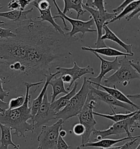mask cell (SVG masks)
<instances>
[{
    "label": "cell",
    "instance_id": "obj_14",
    "mask_svg": "<svg viewBox=\"0 0 140 149\" xmlns=\"http://www.w3.org/2000/svg\"><path fill=\"white\" fill-rule=\"evenodd\" d=\"M88 80L89 82V83L91 84L92 85L94 84L95 86H97V88L100 87V88H103L104 90H105V91L108 92L109 95H111L115 99H116L117 100L131 105V106L134 107V108H135L137 110L140 109V105L136 104L134 102H132L131 100H130L129 99V98L127 96H125L124 93H123L122 92H121L120 90H119L118 88H116V86H114L113 87H112V88H109V87L105 86V85H103L102 84H97L94 83L93 82L89 81L88 79Z\"/></svg>",
    "mask_w": 140,
    "mask_h": 149
},
{
    "label": "cell",
    "instance_id": "obj_9",
    "mask_svg": "<svg viewBox=\"0 0 140 149\" xmlns=\"http://www.w3.org/2000/svg\"><path fill=\"white\" fill-rule=\"evenodd\" d=\"M83 7L85 10L90 14V17H92L96 26V30L97 33V38L96 40V43L95 45L96 46V48H106L108 47L104 41L101 40L102 37V30L103 27L105 25V23L107 22V20H111L115 18L117 15L113 13L109 16H104L99 12L97 9L93 8L92 7H90L85 5L83 3Z\"/></svg>",
    "mask_w": 140,
    "mask_h": 149
},
{
    "label": "cell",
    "instance_id": "obj_2",
    "mask_svg": "<svg viewBox=\"0 0 140 149\" xmlns=\"http://www.w3.org/2000/svg\"><path fill=\"white\" fill-rule=\"evenodd\" d=\"M43 81L35 83H25V100L24 104L17 109L7 110L4 114L0 116V123L9 127L12 130H14L13 134L18 137H25L28 132H34L35 128L32 123L27 121L32 118L31 114V107H29L31 96L30 95L31 88L39 86L43 84Z\"/></svg>",
    "mask_w": 140,
    "mask_h": 149
},
{
    "label": "cell",
    "instance_id": "obj_12",
    "mask_svg": "<svg viewBox=\"0 0 140 149\" xmlns=\"http://www.w3.org/2000/svg\"><path fill=\"white\" fill-rule=\"evenodd\" d=\"M96 56L101 62L100 73L96 77H89L88 79L97 84H101L102 79L105 77V75L107 74L108 72L114 70V72L117 71L120 67V64L119 61H118V57L115 58L113 61H108L105 60L102 57L96 53H92Z\"/></svg>",
    "mask_w": 140,
    "mask_h": 149
},
{
    "label": "cell",
    "instance_id": "obj_47",
    "mask_svg": "<svg viewBox=\"0 0 140 149\" xmlns=\"http://www.w3.org/2000/svg\"><path fill=\"white\" fill-rule=\"evenodd\" d=\"M4 6H2V7H0V10H1V9H2V8H4Z\"/></svg>",
    "mask_w": 140,
    "mask_h": 149
},
{
    "label": "cell",
    "instance_id": "obj_25",
    "mask_svg": "<svg viewBox=\"0 0 140 149\" xmlns=\"http://www.w3.org/2000/svg\"><path fill=\"white\" fill-rule=\"evenodd\" d=\"M138 111H139V110H136L134 112L126 113V114L114 113L113 114H101V113H97L96 111H94V115H96V116H100L102 118H104L108 119V120H110L113 121L114 123H117L120 122V121H122L124 120H125L128 119V118H130L132 116L135 115L136 114H137Z\"/></svg>",
    "mask_w": 140,
    "mask_h": 149
},
{
    "label": "cell",
    "instance_id": "obj_22",
    "mask_svg": "<svg viewBox=\"0 0 140 149\" xmlns=\"http://www.w3.org/2000/svg\"><path fill=\"white\" fill-rule=\"evenodd\" d=\"M83 0H64V8L62 13L66 15L70 10H74L77 13V19L86 13L83 7Z\"/></svg>",
    "mask_w": 140,
    "mask_h": 149
},
{
    "label": "cell",
    "instance_id": "obj_15",
    "mask_svg": "<svg viewBox=\"0 0 140 149\" xmlns=\"http://www.w3.org/2000/svg\"><path fill=\"white\" fill-rule=\"evenodd\" d=\"M136 138H140V136H133L132 137H124L118 139H103L102 140L97 141L95 142H89L87 144L81 145L80 148H87V147H95L99 148L101 149H108L111 148L114 145L116 144L122 142L125 140L131 139L133 140Z\"/></svg>",
    "mask_w": 140,
    "mask_h": 149
},
{
    "label": "cell",
    "instance_id": "obj_13",
    "mask_svg": "<svg viewBox=\"0 0 140 149\" xmlns=\"http://www.w3.org/2000/svg\"><path fill=\"white\" fill-rule=\"evenodd\" d=\"M55 70L59 72L61 75L68 74L70 75L72 79V85L77 80L80 79V78L84 75L87 74H95L94 69L90 65H88L85 67H80L76 61L74 62V66L71 68L57 67Z\"/></svg>",
    "mask_w": 140,
    "mask_h": 149
},
{
    "label": "cell",
    "instance_id": "obj_41",
    "mask_svg": "<svg viewBox=\"0 0 140 149\" xmlns=\"http://www.w3.org/2000/svg\"><path fill=\"white\" fill-rule=\"evenodd\" d=\"M127 97L132 98L139 99V98H140V93H137V94H135V95H127Z\"/></svg>",
    "mask_w": 140,
    "mask_h": 149
},
{
    "label": "cell",
    "instance_id": "obj_26",
    "mask_svg": "<svg viewBox=\"0 0 140 149\" xmlns=\"http://www.w3.org/2000/svg\"><path fill=\"white\" fill-rule=\"evenodd\" d=\"M140 4V0H134L131 3H130L129 5L127 6V7L120 13L118 14V15H117L112 20L106 22L105 24V25H108L109 24L113 23V22H115L117 20H121L124 17L125 18V17H127V15L130 14V13H131Z\"/></svg>",
    "mask_w": 140,
    "mask_h": 149
},
{
    "label": "cell",
    "instance_id": "obj_33",
    "mask_svg": "<svg viewBox=\"0 0 140 149\" xmlns=\"http://www.w3.org/2000/svg\"><path fill=\"white\" fill-rule=\"evenodd\" d=\"M9 93L10 92L4 90L2 80L0 78V99L2 101H4L6 97L9 96Z\"/></svg>",
    "mask_w": 140,
    "mask_h": 149
},
{
    "label": "cell",
    "instance_id": "obj_43",
    "mask_svg": "<svg viewBox=\"0 0 140 149\" xmlns=\"http://www.w3.org/2000/svg\"><path fill=\"white\" fill-rule=\"evenodd\" d=\"M136 149H140V144H139V145L137 146V147L136 148Z\"/></svg>",
    "mask_w": 140,
    "mask_h": 149
},
{
    "label": "cell",
    "instance_id": "obj_3",
    "mask_svg": "<svg viewBox=\"0 0 140 149\" xmlns=\"http://www.w3.org/2000/svg\"><path fill=\"white\" fill-rule=\"evenodd\" d=\"M89 85L90 83L87 78L85 77L80 90L70 100L67 105L57 113V119H62L65 122L69 118L78 115L87 100L88 95L90 91Z\"/></svg>",
    "mask_w": 140,
    "mask_h": 149
},
{
    "label": "cell",
    "instance_id": "obj_40",
    "mask_svg": "<svg viewBox=\"0 0 140 149\" xmlns=\"http://www.w3.org/2000/svg\"><path fill=\"white\" fill-rule=\"evenodd\" d=\"M136 124L135 128L136 126V125H140V109L139 110L138 113L136 114Z\"/></svg>",
    "mask_w": 140,
    "mask_h": 149
},
{
    "label": "cell",
    "instance_id": "obj_36",
    "mask_svg": "<svg viewBox=\"0 0 140 149\" xmlns=\"http://www.w3.org/2000/svg\"><path fill=\"white\" fill-rule=\"evenodd\" d=\"M140 12V4L138 6V7L136 8L131 13L129 14L128 15H127V17H125V20L127 22H129L130 20H131L132 18H134L136 15L137 13H139Z\"/></svg>",
    "mask_w": 140,
    "mask_h": 149
},
{
    "label": "cell",
    "instance_id": "obj_23",
    "mask_svg": "<svg viewBox=\"0 0 140 149\" xmlns=\"http://www.w3.org/2000/svg\"><path fill=\"white\" fill-rule=\"evenodd\" d=\"M49 85L52 86V93L51 95V102L50 103H53L55 101L57 97L60 94H68L69 91H68L64 86V83L62 79L61 76L57 78L55 77L52 78L49 83Z\"/></svg>",
    "mask_w": 140,
    "mask_h": 149
},
{
    "label": "cell",
    "instance_id": "obj_11",
    "mask_svg": "<svg viewBox=\"0 0 140 149\" xmlns=\"http://www.w3.org/2000/svg\"><path fill=\"white\" fill-rule=\"evenodd\" d=\"M89 88L90 91L94 94L97 101H102L103 102L109 105L113 114L116 113L114 109H115L117 107H120L127 110L129 113L134 112L135 111V109L137 110L135 108L131 105L117 100L113 97L109 95L108 92L100 90L98 88L93 87L90 83L89 85Z\"/></svg>",
    "mask_w": 140,
    "mask_h": 149
},
{
    "label": "cell",
    "instance_id": "obj_44",
    "mask_svg": "<svg viewBox=\"0 0 140 149\" xmlns=\"http://www.w3.org/2000/svg\"><path fill=\"white\" fill-rule=\"evenodd\" d=\"M136 127H137V128H139V129L140 130V125H136Z\"/></svg>",
    "mask_w": 140,
    "mask_h": 149
},
{
    "label": "cell",
    "instance_id": "obj_10",
    "mask_svg": "<svg viewBox=\"0 0 140 149\" xmlns=\"http://www.w3.org/2000/svg\"><path fill=\"white\" fill-rule=\"evenodd\" d=\"M57 113L52 110L51 103L48 100V92L44 97L43 102L35 116L31 119L35 129L38 128L50 121L57 119Z\"/></svg>",
    "mask_w": 140,
    "mask_h": 149
},
{
    "label": "cell",
    "instance_id": "obj_42",
    "mask_svg": "<svg viewBox=\"0 0 140 149\" xmlns=\"http://www.w3.org/2000/svg\"><path fill=\"white\" fill-rule=\"evenodd\" d=\"M6 22H3V21H1L0 20V26H2V25H6Z\"/></svg>",
    "mask_w": 140,
    "mask_h": 149
},
{
    "label": "cell",
    "instance_id": "obj_7",
    "mask_svg": "<svg viewBox=\"0 0 140 149\" xmlns=\"http://www.w3.org/2000/svg\"><path fill=\"white\" fill-rule=\"evenodd\" d=\"M138 113V112H137ZM136 114L130 118L122 121L114 123L112 126L106 130H95L92 134L96 136L95 141H99L108 136L116 135L120 136L123 134H127L129 137H132V133L135 131Z\"/></svg>",
    "mask_w": 140,
    "mask_h": 149
},
{
    "label": "cell",
    "instance_id": "obj_45",
    "mask_svg": "<svg viewBox=\"0 0 140 149\" xmlns=\"http://www.w3.org/2000/svg\"><path fill=\"white\" fill-rule=\"evenodd\" d=\"M4 115V114H2L1 111H0V116H2Z\"/></svg>",
    "mask_w": 140,
    "mask_h": 149
},
{
    "label": "cell",
    "instance_id": "obj_20",
    "mask_svg": "<svg viewBox=\"0 0 140 149\" xmlns=\"http://www.w3.org/2000/svg\"><path fill=\"white\" fill-rule=\"evenodd\" d=\"M78 82H75L73 88L68 94H66L64 96L60 97L59 99L55 100L53 103H51L52 110L57 114L67 105L70 100L76 94V90L78 88Z\"/></svg>",
    "mask_w": 140,
    "mask_h": 149
},
{
    "label": "cell",
    "instance_id": "obj_46",
    "mask_svg": "<svg viewBox=\"0 0 140 149\" xmlns=\"http://www.w3.org/2000/svg\"><path fill=\"white\" fill-rule=\"evenodd\" d=\"M77 149H82V148H81L80 146H78V147L77 148Z\"/></svg>",
    "mask_w": 140,
    "mask_h": 149
},
{
    "label": "cell",
    "instance_id": "obj_32",
    "mask_svg": "<svg viewBox=\"0 0 140 149\" xmlns=\"http://www.w3.org/2000/svg\"><path fill=\"white\" fill-rule=\"evenodd\" d=\"M71 148V146L66 143L65 141L60 136H59L57 149H69Z\"/></svg>",
    "mask_w": 140,
    "mask_h": 149
},
{
    "label": "cell",
    "instance_id": "obj_5",
    "mask_svg": "<svg viewBox=\"0 0 140 149\" xmlns=\"http://www.w3.org/2000/svg\"><path fill=\"white\" fill-rule=\"evenodd\" d=\"M120 66L118 70L113 74L106 78L104 80L105 86L112 88L116 84L122 83L124 86H127L135 79H140L137 72L133 68L130 60L125 56L119 61Z\"/></svg>",
    "mask_w": 140,
    "mask_h": 149
},
{
    "label": "cell",
    "instance_id": "obj_4",
    "mask_svg": "<svg viewBox=\"0 0 140 149\" xmlns=\"http://www.w3.org/2000/svg\"><path fill=\"white\" fill-rule=\"evenodd\" d=\"M97 100L90 91L88 95L87 100L81 112L77 116L79 123L85 128V132L82 136V144L84 145L90 142V136L96 130L95 126L97 122L94 116V109L96 108Z\"/></svg>",
    "mask_w": 140,
    "mask_h": 149
},
{
    "label": "cell",
    "instance_id": "obj_27",
    "mask_svg": "<svg viewBox=\"0 0 140 149\" xmlns=\"http://www.w3.org/2000/svg\"><path fill=\"white\" fill-rule=\"evenodd\" d=\"M25 97L23 95L12 98L9 102V110L14 109L20 108L24 104Z\"/></svg>",
    "mask_w": 140,
    "mask_h": 149
},
{
    "label": "cell",
    "instance_id": "obj_38",
    "mask_svg": "<svg viewBox=\"0 0 140 149\" xmlns=\"http://www.w3.org/2000/svg\"><path fill=\"white\" fill-rule=\"evenodd\" d=\"M130 63L131 66L135 69L140 77V62H137L136 63L134 62V60H130Z\"/></svg>",
    "mask_w": 140,
    "mask_h": 149
},
{
    "label": "cell",
    "instance_id": "obj_48",
    "mask_svg": "<svg viewBox=\"0 0 140 149\" xmlns=\"http://www.w3.org/2000/svg\"><path fill=\"white\" fill-rule=\"evenodd\" d=\"M139 19H140V15H139Z\"/></svg>",
    "mask_w": 140,
    "mask_h": 149
},
{
    "label": "cell",
    "instance_id": "obj_6",
    "mask_svg": "<svg viewBox=\"0 0 140 149\" xmlns=\"http://www.w3.org/2000/svg\"><path fill=\"white\" fill-rule=\"evenodd\" d=\"M52 1L57 11V15L54 16V19L60 18L64 23V29L67 31L69 30V27L67 26L66 21L69 22H70V24L72 25L71 31L67 32V34L70 36V37H73L75 35L78 33H82L81 40H82L85 33H89V32L92 33V32H97L96 30L93 29L92 28V27L95 25L94 21L92 17H90V19L87 22H84L79 19H75L70 18L62 13V11L60 9L59 6L57 3V1L52 0Z\"/></svg>",
    "mask_w": 140,
    "mask_h": 149
},
{
    "label": "cell",
    "instance_id": "obj_18",
    "mask_svg": "<svg viewBox=\"0 0 140 149\" xmlns=\"http://www.w3.org/2000/svg\"><path fill=\"white\" fill-rule=\"evenodd\" d=\"M81 49L87 52H90L92 53H96L100 55H104L107 57H119V56H133L132 55L127 54V53H123L119 50H118L116 49L112 48L109 47L106 48H92L90 47H82Z\"/></svg>",
    "mask_w": 140,
    "mask_h": 149
},
{
    "label": "cell",
    "instance_id": "obj_35",
    "mask_svg": "<svg viewBox=\"0 0 140 149\" xmlns=\"http://www.w3.org/2000/svg\"><path fill=\"white\" fill-rule=\"evenodd\" d=\"M33 1H34L32 0H18V2L20 5V10L24 11L26 7Z\"/></svg>",
    "mask_w": 140,
    "mask_h": 149
},
{
    "label": "cell",
    "instance_id": "obj_1",
    "mask_svg": "<svg viewBox=\"0 0 140 149\" xmlns=\"http://www.w3.org/2000/svg\"><path fill=\"white\" fill-rule=\"evenodd\" d=\"M16 37L0 38V78L6 91L43 81L57 67L70 65L78 38L60 33L47 22L31 18L12 22Z\"/></svg>",
    "mask_w": 140,
    "mask_h": 149
},
{
    "label": "cell",
    "instance_id": "obj_34",
    "mask_svg": "<svg viewBox=\"0 0 140 149\" xmlns=\"http://www.w3.org/2000/svg\"><path fill=\"white\" fill-rule=\"evenodd\" d=\"M7 6L9 9H11V10H20V5L18 2V0L10 1Z\"/></svg>",
    "mask_w": 140,
    "mask_h": 149
},
{
    "label": "cell",
    "instance_id": "obj_17",
    "mask_svg": "<svg viewBox=\"0 0 140 149\" xmlns=\"http://www.w3.org/2000/svg\"><path fill=\"white\" fill-rule=\"evenodd\" d=\"M103 29L105 30V35L102 36L101 40L103 41H104L105 40H109L111 41L114 42L124 49L127 54L132 55L133 56L134 55V53L132 51V47L133 46L132 44H127L124 43L109 29L107 25L105 24Z\"/></svg>",
    "mask_w": 140,
    "mask_h": 149
},
{
    "label": "cell",
    "instance_id": "obj_30",
    "mask_svg": "<svg viewBox=\"0 0 140 149\" xmlns=\"http://www.w3.org/2000/svg\"><path fill=\"white\" fill-rule=\"evenodd\" d=\"M73 132L75 135L82 136L85 132V128L80 123H77L73 127Z\"/></svg>",
    "mask_w": 140,
    "mask_h": 149
},
{
    "label": "cell",
    "instance_id": "obj_29",
    "mask_svg": "<svg viewBox=\"0 0 140 149\" xmlns=\"http://www.w3.org/2000/svg\"><path fill=\"white\" fill-rule=\"evenodd\" d=\"M139 139V138H136L135 139L131 140V141L127 142L124 144L118 146H112L108 149H132V148L136 144V141Z\"/></svg>",
    "mask_w": 140,
    "mask_h": 149
},
{
    "label": "cell",
    "instance_id": "obj_31",
    "mask_svg": "<svg viewBox=\"0 0 140 149\" xmlns=\"http://www.w3.org/2000/svg\"><path fill=\"white\" fill-rule=\"evenodd\" d=\"M134 0H125L123 2L120 6H119L117 8L113 9V12L114 14L118 15V14L120 13L124 9L127 7L128 5L131 3Z\"/></svg>",
    "mask_w": 140,
    "mask_h": 149
},
{
    "label": "cell",
    "instance_id": "obj_19",
    "mask_svg": "<svg viewBox=\"0 0 140 149\" xmlns=\"http://www.w3.org/2000/svg\"><path fill=\"white\" fill-rule=\"evenodd\" d=\"M0 130L1 132L0 149H8L9 145H12L15 149H20V145L15 144L12 140V130L9 127L0 123Z\"/></svg>",
    "mask_w": 140,
    "mask_h": 149
},
{
    "label": "cell",
    "instance_id": "obj_16",
    "mask_svg": "<svg viewBox=\"0 0 140 149\" xmlns=\"http://www.w3.org/2000/svg\"><path fill=\"white\" fill-rule=\"evenodd\" d=\"M60 74V73L58 71H57L55 73H53L52 74L48 75L46 78V81L45 84H44L43 87L42 88L41 91L39 93L38 96L36 98L35 100L32 101L31 107V114L32 116V118L35 116L36 113L38 111V110L39 109L40 106L42 104L43 100L44 97L45 96L46 93L47 92L48 86L49 85V83L51 81V80L54 78L55 77H56L57 75Z\"/></svg>",
    "mask_w": 140,
    "mask_h": 149
},
{
    "label": "cell",
    "instance_id": "obj_24",
    "mask_svg": "<svg viewBox=\"0 0 140 149\" xmlns=\"http://www.w3.org/2000/svg\"><path fill=\"white\" fill-rule=\"evenodd\" d=\"M40 13L39 17H37V19H41V21L42 22H47L49 23L57 32L62 35H65L66 33L62 29L61 26L58 25L55 22L54 17H52L51 12V8L45 10H38Z\"/></svg>",
    "mask_w": 140,
    "mask_h": 149
},
{
    "label": "cell",
    "instance_id": "obj_8",
    "mask_svg": "<svg viewBox=\"0 0 140 149\" xmlns=\"http://www.w3.org/2000/svg\"><path fill=\"white\" fill-rule=\"evenodd\" d=\"M64 121L59 119L50 126L43 125L37 140L39 144L38 149H57L59 131Z\"/></svg>",
    "mask_w": 140,
    "mask_h": 149
},
{
    "label": "cell",
    "instance_id": "obj_37",
    "mask_svg": "<svg viewBox=\"0 0 140 149\" xmlns=\"http://www.w3.org/2000/svg\"><path fill=\"white\" fill-rule=\"evenodd\" d=\"M9 103L5 102L4 101H2L0 99V111L4 114L5 111L7 110L8 109Z\"/></svg>",
    "mask_w": 140,
    "mask_h": 149
},
{
    "label": "cell",
    "instance_id": "obj_21",
    "mask_svg": "<svg viewBox=\"0 0 140 149\" xmlns=\"http://www.w3.org/2000/svg\"><path fill=\"white\" fill-rule=\"evenodd\" d=\"M34 10V8L22 11L20 10H10L5 12H0V17L6 18L11 21L12 22H18L22 21L27 20V14L32 12Z\"/></svg>",
    "mask_w": 140,
    "mask_h": 149
},
{
    "label": "cell",
    "instance_id": "obj_28",
    "mask_svg": "<svg viewBox=\"0 0 140 149\" xmlns=\"http://www.w3.org/2000/svg\"><path fill=\"white\" fill-rule=\"evenodd\" d=\"M16 37V34L11 28H3L0 27V38L7 39Z\"/></svg>",
    "mask_w": 140,
    "mask_h": 149
},
{
    "label": "cell",
    "instance_id": "obj_39",
    "mask_svg": "<svg viewBox=\"0 0 140 149\" xmlns=\"http://www.w3.org/2000/svg\"><path fill=\"white\" fill-rule=\"evenodd\" d=\"M66 135H67V132L65 130H62V127H61L59 131V136H60L62 138H64V137H65Z\"/></svg>",
    "mask_w": 140,
    "mask_h": 149
}]
</instances>
